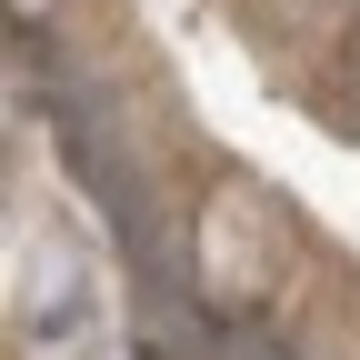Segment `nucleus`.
<instances>
[{
    "mask_svg": "<svg viewBox=\"0 0 360 360\" xmlns=\"http://www.w3.org/2000/svg\"><path fill=\"white\" fill-rule=\"evenodd\" d=\"M20 11H51V0H20Z\"/></svg>",
    "mask_w": 360,
    "mask_h": 360,
    "instance_id": "f257e3e1",
    "label": "nucleus"
}]
</instances>
